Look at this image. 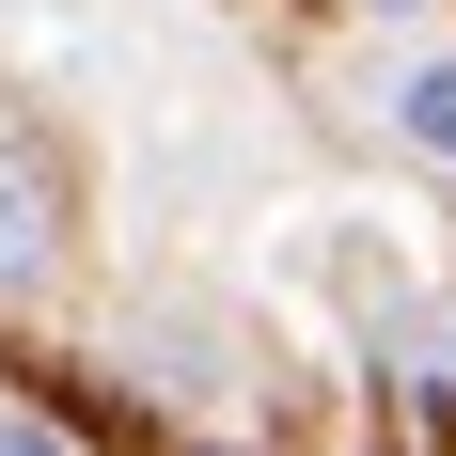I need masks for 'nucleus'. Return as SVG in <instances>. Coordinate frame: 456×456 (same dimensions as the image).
Listing matches in <instances>:
<instances>
[{
	"label": "nucleus",
	"mask_w": 456,
	"mask_h": 456,
	"mask_svg": "<svg viewBox=\"0 0 456 456\" xmlns=\"http://www.w3.org/2000/svg\"><path fill=\"white\" fill-rule=\"evenodd\" d=\"M63 221H79V205H63V158H47V142H0V299H32V283L63 268Z\"/></svg>",
	"instance_id": "obj_1"
},
{
	"label": "nucleus",
	"mask_w": 456,
	"mask_h": 456,
	"mask_svg": "<svg viewBox=\"0 0 456 456\" xmlns=\"http://www.w3.org/2000/svg\"><path fill=\"white\" fill-rule=\"evenodd\" d=\"M378 126H394V142H410V158H425V174H456V63H410V79H394V94H378Z\"/></svg>",
	"instance_id": "obj_2"
},
{
	"label": "nucleus",
	"mask_w": 456,
	"mask_h": 456,
	"mask_svg": "<svg viewBox=\"0 0 456 456\" xmlns=\"http://www.w3.org/2000/svg\"><path fill=\"white\" fill-rule=\"evenodd\" d=\"M0 456H79V441H63V425H16V410H0Z\"/></svg>",
	"instance_id": "obj_3"
}]
</instances>
